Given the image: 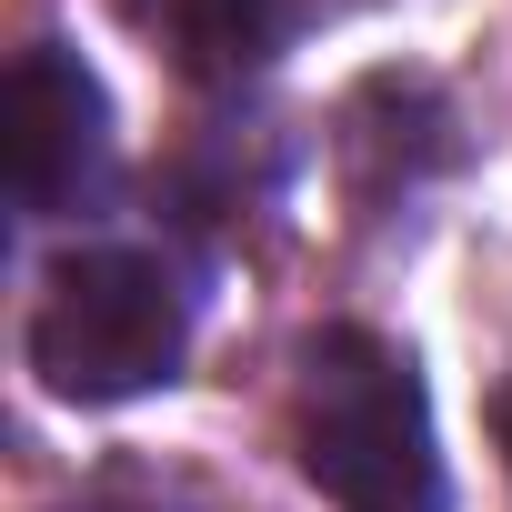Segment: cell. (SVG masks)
<instances>
[{
	"label": "cell",
	"mask_w": 512,
	"mask_h": 512,
	"mask_svg": "<svg viewBox=\"0 0 512 512\" xmlns=\"http://www.w3.org/2000/svg\"><path fill=\"white\" fill-rule=\"evenodd\" d=\"M292 452H302L312 492L342 502V512H452V472H442L422 362L402 342L362 332V322H332L302 352Z\"/></svg>",
	"instance_id": "cell-1"
},
{
	"label": "cell",
	"mask_w": 512,
	"mask_h": 512,
	"mask_svg": "<svg viewBox=\"0 0 512 512\" xmlns=\"http://www.w3.org/2000/svg\"><path fill=\"white\" fill-rule=\"evenodd\" d=\"M191 352V292L141 241H81L31 302V372L61 402H131Z\"/></svg>",
	"instance_id": "cell-2"
},
{
	"label": "cell",
	"mask_w": 512,
	"mask_h": 512,
	"mask_svg": "<svg viewBox=\"0 0 512 512\" xmlns=\"http://www.w3.org/2000/svg\"><path fill=\"white\" fill-rule=\"evenodd\" d=\"M111 171V91L71 41H31L11 61V191L31 221H61Z\"/></svg>",
	"instance_id": "cell-3"
},
{
	"label": "cell",
	"mask_w": 512,
	"mask_h": 512,
	"mask_svg": "<svg viewBox=\"0 0 512 512\" xmlns=\"http://www.w3.org/2000/svg\"><path fill=\"white\" fill-rule=\"evenodd\" d=\"M131 11L161 31V51L201 81H241V71H262L322 0H131Z\"/></svg>",
	"instance_id": "cell-4"
},
{
	"label": "cell",
	"mask_w": 512,
	"mask_h": 512,
	"mask_svg": "<svg viewBox=\"0 0 512 512\" xmlns=\"http://www.w3.org/2000/svg\"><path fill=\"white\" fill-rule=\"evenodd\" d=\"M81 512H101V502H81Z\"/></svg>",
	"instance_id": "cell-5"
}]
</instances>
